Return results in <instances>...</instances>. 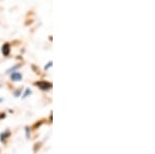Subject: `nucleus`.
I'll list each match as a JSON object with an SVG mask.
<instances>
[{
  "instance_id": "obj_1",
  "label": "nucleus",
  "mask_w": 155,
  "mask_h": 154,
  "mask_svg": "<svg viewBox=\"0 0 155 154\" xmlns=\"http://www.w3.org/2000/svg\"><path fill=\"white\" fill-rule=\"evenodd\" d=\"M35 85L38 87L41 90H49L50 88H52V84L46 81H41V82H36Z\"/></svg>"
},
{
  "instance_id": "obj_2",
  "label": "nucleus",
  "mask_w": 155,
  "mask_h": 154,
  "mask_svg": "<svg viewBox=\"0 0 155 154\" xmlns=\"http://www.w3.org/2000/svg\"><path fill=\"white\" fill-rule=\"evenodd\" d=\"M1 52H2V54H3L4 56H8L9 53H11V44H9L8 43L4 44L3 46H2Z\"/></svg>"
},
{
  "instance_id": "obj_3",
  "label": "nucleus",
  "mask_w": 155,
  "mask_h": 154,
  "mask_svg": "<svg viewBox=\"0 0 155 154\" xmlns=\"http://www.w3.org/2000/svg\"><path fill=\"white\" fill-rule=\"evenodd\" d=\"M11 79H12V81H15V82L21 81L22 80V74H20V73H18V71H15V73L12 74Z\"/></svg>"
},
{
  "instance_id": "obj_4",
  "label": "nucleus",
  "mask_w": 155,
  "mask_h": 154,
  "mask_svg": "<svg viewBox=\"0 0 155 154\" xmlns=\"http://www.w3.org/2000/svg\"><path fill=\"white\" fill-rule=\"evenodd\" d=\"M51 66H52V61H50L49 63H48V65L45 66V69H49L50 67H51Z\"/></svg>"
},
{
  "instance_id": "obj_5",
  "label": "nucleus",
  "mask_w": 155,
  "mask_h": 154,
  "mask_svg": "<svg viewBox=\"0 0 155 154\" xmlns=\"http://www.w3.org/2000/svg\"><path fill=\"white\" fill-rule=\"evenodd\" d=\"M30 93H31V91H30L29 89H27L26 92H25V94H24V97H26V96L28 95V94H30Z\"/></svg>"
}]
</instances>
